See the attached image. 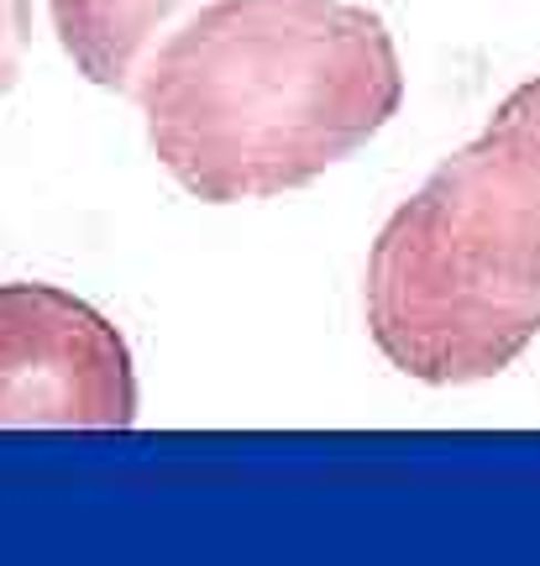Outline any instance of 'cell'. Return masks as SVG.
<instances>
[{
	"label": "cell",
	"mask_w": 540,
	"mask_h": 566,
	"mask_svg": "<svg viewBox=\"0 0 540 566\" xmlns=\"http://www.w3.org/2000/svg\"><path fill=\"white\" fill-rule=\"evenodd\" d=\"M132 101L195 200H279L399 116L404 63L352 0H200L147 53Z\"/></svg>",
	"instance_id": "obj_1"
},
{
	"label": "cell",
	"mask_w": 540,
	"mask_h": 566,
	"mask_svg": "<svg viewBox=\"0 0 540 566\" xmlns=\"http://www.w3.org/2000/svg\"><path fill=\"white\" fill-rule=\"evenodd\" d=\"M132 346L59 283H0V430H126Z\"/></svg>",
	"instance_id": "obj_3"
},
{
	"label": "cell",
	"mask_w": 540,
	"mask_h": 566,
	"mask_svg": "<svg viewBox=\"0 0 540 566\" xmlns=\"http://www.w3.org/2000/svg\"><path fill=\"white\" fill-rule=\"evenodd\" d=\"M367 336L430 388L499 378L540 336V74L383 221Z\"/></svg>",
	"instance_id": "obj_2"
},
{
	"label": "cell",
	"mask_w": 540,
	"mask_h": 566,
	"mask_svg": "<svg viewBox=\"0 0 540 566\" xmlns=\"http://www.w3.org/2000/svg\"><path fill=\"white\" fill-rule=\"evenodd\" d=\"M200 0H48L53 32L90 84L132 95L147 53L179 27Z\"/></svg>",
	"instance_id": "obj_4"
},
{
	"label": "cell",
	"mask_w": 540,
	"mask_h": 566,
	"mask_svg": "<svg viewBox=\"0 0 540 566\" xmlns=\"http://www.w3.org/2000/svg\"><path fill=\"white\" fill-rule=\"evenodd\" d=\"M32 53V0H0V101Z\"/></svg>",
	"instance_id": "obj_5"
}]
</instances>
